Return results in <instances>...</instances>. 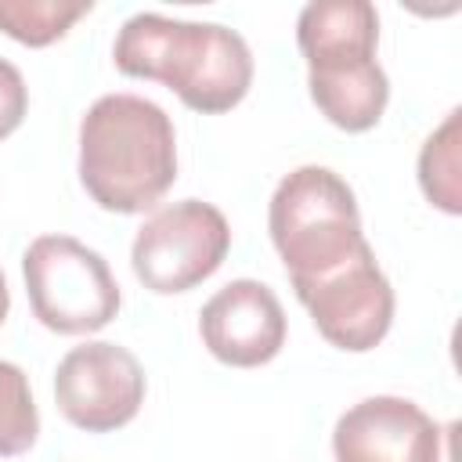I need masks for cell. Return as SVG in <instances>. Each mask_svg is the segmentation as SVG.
<instances>
[{
    "instance_id": "obj_1",
    "label": "cell",
    "mask_w": 462,
    "mask_h": 462,
    "mask_svg": "<svg viewBox=\"0 0 462 462\" xmlns=\"http://www.w3.org/2000/svg\"><path fill=\"white\" fill-rule=\"evenodd\" d=\"M116 69L130 79H159L202 116L231 112L253 87V51L242 32L217 22H184L141 11L123 22Z\"/></svg>"
},
{
    "instance_id": "obj_2",
    "label": "cell",
    "mask_w": 462,
    "mask_h": 462,
    "mask_svg": "<svg viewBox=\"0 0 462 462\" xmlns=\"http://www.w3.org/2000/svg\"><path fill=\"white\" fill-rule=\"evenodd\" d=\"M79 180L108 213H144L177 180L170 116L137 94L97 97L79 123Z\"/></svg>"
},
{
    "instance_id": "obj_3",
    "label": "cell",
    "mask_w": 462,
    "mask_h": 462,
    "mask_svg": "<svg viewBox=\"0 0 462 462\" xmlns=\"http://www.w3.org/2000/svg\"><path fill=\"white\" fill-rule=\"evenodd\" d=\"M267 231L292 282L318 278L365 245L357 199L328 166H300L278 180Z\"/></svg>"
},
{
    "instance_id": "obj_4",
    "label": "cell",
    "mask_w": 462,
    "mask_h": 462,
    "mask_svg": "<svg viewBox=\"0 0 462 462\" xmlns=\"http://www.w3.org/2000/svg\"><path fill=\"white\" fill-rule=\"evenodd\" d=\"M22 278L36 321L58 336L97 332L123 303L108 260L69 235H40L22 256Z\"/></svg>"
},
{
    "instance_id": "obj_5",
    "label": "cell",
    "mask_w": 462,
    "mask_h": 462,
    "mask_svg": "<svg viewBox=\"0 0 462 462\" xmlns=\"http://www.w3.org/2000/svg\"><path fill=\"white\" fill-rule=\"evenodd\" d=\"M231 249L224 213L202 199H180L155 209L134 238L130 263L144 289L159 296L188 292L206 282Z\"/></svg>"
},
{
    "instance_id": "obj_6",
    "label": "cell",
    "mask_w": 462,
    "mask_h": 462,
    "mask_svg": "<svg viewBox=\"0 0 462 462\" xmlns=\"http://www.w3.org/2000/svg\"><path fill=\"white\" fill-rule=\"evenodd\" d=\"M296 300L310 310L318 332L350 354H365L390 332L393 321V289L383 267L375 263L372 245L365 242L339 267L292 282Z\"/></svg>"
},
{
    "instance_id": "obj_7",
    "label": "cell",
    "mask_w": 462,
    "mask_h": 462,
    "mask_svg": "<svg viewBox=\"0 0 462 462\" xmlns=\"http://www.w3.org/2000/svg\"><path fill=\"white\" fill-rule=\"evenodd\" d=\"M54 401L72 426L87 433H108L141 411L144 372L126 346L105 339L83 343L58 361Z\"/></svg>"
},
{
    "instance_id": "obj_8",
    "label": "cell",
    "mask_w": 462,
    "mask_h": 462,
    "mask_svg": "<svg viewBox=\"0 0 462 462\" xmlns=\"http://www.w3.org/2000/svg\"><path fill=\"white\" fill-rule=\"evenodd\" d=\"M199 336L217 361L231 368H260L285 346V310L263 282L238 278L206 300Z\"/></svg>"
},
{
    "instance_id": "obj_9",
    "label": "cell",
    "mask_w": 462,
    "mask_h": 462,
    "mask_svg": "<svg viewBox=\"0 0 462 462\" xmlns=\"http://www.w3.org/2000/svg\"><path fill=\"white\" fill-rule=\"evenodd\" d=\"M437 422L404 397H365L332 430L336 462H415Z\"/></svg>"
},
{
    "instance_id": "obj_10",
    "label": "cell",
    "mask_w": 462,
    "mask_h": 462,
    "mask_svg": "<svg viewBox=\"0 0 462 462\" xmlns=\"http://www.w3.org/2000/svg\"><path fill=\"white\" fill-rule=\"evenodd\" d=\"M307 72H336L375 61L379 14L368 0H314L296 18Z\"/></svg>"
},
{
    "instance_id": "obj_11",
    "label": "cell",
    "mask_w": 462,
    "mask_h": 462,
    "mask_svg": "<svg viewBox=\"0 0 462 462\" xmlns=\"http://www.w3.org/2000/svg\"><path fill=\"white\" fill-rule=\"evenodd\" d=\"M307 87L318 112L346 134L372 130L390 101V79L379 61L336 69V72H307Z\"/></svg>"
},
{
    "instance_id": "obj_12",
    "label": "cell",
    "mask_w": 462,
    "mask_h": 462,
    "mask_svg": "<svg viewBox=\"0 0 462 462\" xmlns=\"http://www.w3.org/2000/svg\"><path fill=\"white\" fill-rule=\"evenodd\" d=\"M90 4H54V0H0V29L25 43V47H47L61 40Z\"/></svg>"
},
{
    "instance_id": "obj_13",
    "label": "cell",
    "mask_w": 462,
    "mask_h": 462,
    "mask_svg": "<svg viewBox=\"0 0 462 462\" xmlns=\"http://www.w3.org/2000/svg\"><path fill=\"white\" fill-rule=\"evenodd\" d=\"M419 184L433 206L458 213V112H448L440 130H433L419 152Z\"/></svg>"
},
{
    "instance_id": "obj_14",
    "label": "cell",
    "mask_w": 462,
    "mask_h": 462,
    "mask_svg": "<svg viewBox=\"0 0 462 462\" xmlns=\"http://www.w3.org/2000/svg\"><path fill=\"white\" fill-rule=\"evenodd\" d=\"M36 433L40 415L29 390V375L18 365L0 361V458L29 451L36 444Z\"/></svg>"
},
{
    "instance_id": "obj_15",
    "label": "cell",
    "mask_w": 462,
    "mask_h": 462,
    "mask_svg": "<svg viewBox=\"0 0 462 462\" xmlns=\"http://www.w3.org/2000/svg\"><path fill=\"white\" fill-rule=\"evenodd\" d=\"M25 108H29V90L22 72L7 58H0V141L22 126Z\"/></svg>"
},
{
    "instance_id": "obj_16",
    "label": "cell",
    "mask_w": 462,
    "mask_h": 462,
    "mask_svg": "<svg viewBox=\"0 0 462 462\" xmlns=\"http://www.w3.org/2000/svg\"><path fill=\"white\" fill-rule=\"evenodd\" d=\"M455 433H458V422L433 426L415 462H455Z\"/></svg>"
},
{
    "instance_id": "obj_17",
    "label": "cell",
    "mask_w": 462,
    "mask_h": 462,
    "mask_svg": "<svg viewBox=\"0 0 462 462\" xmlns=\"http://www.w3.org/2000/svg\"><path fill=\"white\" fill-rule=\"evenodd\" d=\"M7 310H11V292H7V282H4V271H0V325H4Z\"/></svg>"
}]
</instances>
